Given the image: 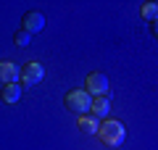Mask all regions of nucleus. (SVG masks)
<instances>
[{"label": "nucleus", "instance_id": "f257e3e1", "mask_svg": "<svg viewBox=\"0 0 158 150\" xmlns=\"http://www.w3.org/2000/svg\"><path fill=\"white\" fill-rule=\"evenodd\" d=\"M63 106H66V111H71L74 116H87L92 108V95L87 92V90H71V92H66V98H63Z\"/></svg>", "mask_w": 158, "mask_h": 150}, {"label": "nucleus", "instance_id": "f8f14e48", "mask_svg": "<svg viewBox=\"0 0 158 150\" xmlns=\"http://www.w3.org/2000/svg\"><path fill=\"white\" fill-rule=\"evenodd\" d=\"M150 34H153V37L158 40V19H156V21H153V24H150Z\"/></svg>", "mask_w": 158, "mask_h": 150}, {"label": "nucleus", "instance_id": "20e7f679", "mask_svg": "<svg viewBox=\"0 0 158 150\" xmlns=\"http://www.w3.org/2000/svg\"><path fill=\"white\" fill-rule=\"evenodd\" d=\"M85 90L92 95V98H100V95H108V77L100 71H92L90 77L85 79Z\"/></svg>", "mask_w": 158, "mask_h": 150}, {"label": "nucleus", "instance_id": "7ed1b4c3", "mask_svg": "<svg viewBox=\"0 0 158 150\" xmlns=\"http://www.w3.org/2000/svg\"><path fill=\"white\" fill-rule=\"evenodd\" d=\"M42 77H45V69H42L40 61H29V63L21 66V84H24V87H34V84H40Z\"/></svg>", "mask_w": 158, "mask_h": 150}, {"label": "nucleus", "instance_id": "9d476101", "mask_svg": "<svg viewBox=\"0 0 158 150\" xmlns=\"http://www.w3.org/2000/svg\"><path fill=\"white\" fill-rule=\"evenodd\" d=\"M140 16L153 24L158 19V3H140Z\"/></svg>", "mask_w": 158, "mask_h": 150}, {"label": "nucleus", "instance_id": "0eeeda50", "mask_svg": "<svg viewBox=\"0 0 158 150\" xmlns=\"http://www.w3.org/2000/svg\"><path fill=\"white\" fill-rule=\"evenodd\" d=\"M16 79H21V69H16L8 61H0V82L3 84H16Z\"/></svg>", "mask_w": 158, "mask_h": 150}, {"label": "nucleus", "instance_id": "39448f33", "mask_svg": "<svg viewBox=\"0 0 158 150\" xmlns=\"http://www.w3.org/2000/svg\"><path fill=\"white\" fill-rule=\"evenodd\" d=\"M21 29H24V32H29V34L42 32V29H45V16H42L40 11L24 13V16H21Z\"/></svg>", "mask_w": 158, "mask_h": 150}, {"label": "nucleus", "instance_id": "f03ea898", "mask_svg": "<svg viewBox=\"0 0 158 150\" xmlns=\"http://www.w3.org/2000/svg\"><path fill=\"white\" fill-rule=\"evenodd\" d=\"M100 140L106 145H111V148H116V145H121L124 142V137H127V129H124V124L121 121H116V119H103L100 121Z\"/></svg>", "mask_w": 158, "mask_h": 150}, {"label": "nucleus", "instance_id": "1a4fd4ad", "mask_svg": "<svg viewBox=\"0 0 158 150\" xmlns=\"http://www.w3.org/2000/svg\"><path fill=\"white\" fill-rule=\"evenodd\" d=\"M77 129L82 134H98V129H100V121L92 116H77Z\"/></svg>", "mask_w": 158, "mask_h": 150}, {"label": "nucleus", "instance_id": "9b49d317", "mask_svg": "<svg viewBox=\"0 0 158 150\" xmlns=\"http://www.w3.org/2000/svg\"><path fill=\"white\" fill-rule=\"evenodd\" d=\"M29 42H32V34L24 32V29H19V32L13 34V45H19V48H27Z\"/></svg>", "mask_w": 158, "mask_h": 150}, {"label": "nucleus", "instance_id": "423d86ee", "mask_svg": "<svg viewBox=\"0 0 158 150\" xmlns=\"http://www.w3.org/2000/svg\"><path fill=\"white\" fill-rule=\"evenodd\" d=\"M92 119H108V113H111V100H108V95H100V98H92V108H90Z\"/></svg>", "mask_w": 158, "mask_h": 150}, {"label": "nucleus", "instance_id": "6e6552de", "mask_svg": "<svg viewBox=\"0 0 158 150\" xmlns=\"http://www.w3.org/2000/svg\"><path fill=\"white\" fill-rule=\"evenodd\" d=\"M0 98H3V103H8V106H16L19 100H21V84H3V90H0Z\"/></svg>", "mask_w": 158, "mask_h": 150}]
</instances>
